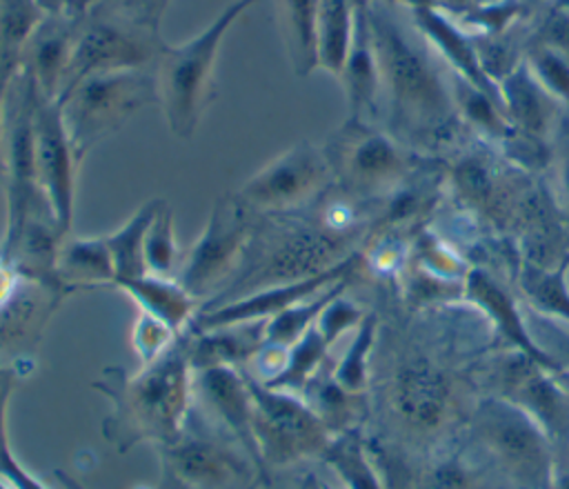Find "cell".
<instances>
[{"label": "cell", "mask_w": 569, "mask_h": 489, "mask_svg": "<svg viewBox=\"0 0 569 489\" xmlns=\"http://www.w3.org/2000/svg\"><path fill=\"white\" fill-rule=\"evenodd\" d=\"M93 389L111 402L102 433L118 451L124 453L142 442L162 447L176 440L193 411V369L184 333L160 358L133 373L124 367H104Z\"/></svg>", "instance_id": "1"}, {"label": "cell", "mask_w": 569, "mask_h": 489, "mask_svg": "<svg viewBox=\"0 0 569 489\" xmlns=\"http://www.w3.org/2000/svg\"><path fill=\"white\" fill-rule=\"evenodd\" d=\"M258 0H233L193 38L162 49L153 64L156 104L169 131L180 140H191L216 98V60L220 44L233 22Z\"/></svg>", "instance_id": "2"}, {"label": "cell", "mask_w": 569, "mask_h": 489, "mask_svg": "<svg viewBox=\"0 0 569 489\" xmlns=\"http://www.w3.org/2000/svg\"><path fill=\"white\" fill-rule=\"evenodd\" d=\"M367 18L380 64L382 91L400 120H413L416 127L436 129L453 111L451 89L445 87L440 71L429 53L416 42L402 24L385 9L367 4Z\"/></svg>", "instance_id": "3"}, {"label": "cell", "mask_w": 569, "mask_h": 489, "mask_svg": "<svg viewBox=\"0 0 569 489\" xmlns=\"http://www.w3.org/2000/svg\"><path fill=\"white\" fill-rule=\"evenodd\" d=\"M149 102H156L153 69L102 71L78 80L58 104L80 162Z\"/></svg>", "instance_id": "4"}, {"label": "cell", "mask_w": 569, "mask_h": 489, "mask_svg": "<svg viewBox=\"0 0 569 489\" xmlns=\"http://www.w3.org/2000/svg\"><path fill=\"white\" fill-rule=\"evenodd\" d=\"M242 371L253 400V438L262 469L320 458L333 433L316 409L302 396L267 387L244 367Z\"/></svg>", "instance_id": "5"}, {"label": "cell", "mask_w": 569, "mask_h": 489, "mask_svg": "<svg viewBox=\"0 0 569 489\" xmlns=\"http://www.w3.org/2000/svg\"><path fill=\"white\" fill-rule=\"evenodd\" d=\"M164 47L167 40L160 36V29L91 4L80 18L60 96H64L78 80L91 73L153 69Z\"/></svg>", "instance_id": "6"}, {"label": "cell", "mask_w": 569, "mask_h": 489, "mask_svg": "<svg viewBox=\"0 0 569 489\" xmlns=\"http://www.w3.org/2000/svg\"><path fill=\"white\" fill-rule=\"evenodd\" d=\"M38 89L27 71L18 69L4 93V131H2V178L7 191V227L0 244L11 242L24 222L49 209L36 176L33 158V109ZM51 211V209H49Z\"/></svg>", "instance_id": "7"}, {"label": "cell", "mask_w": 569, "mask_h": 489, "mask_svg": "<svg viewBox=\"0 0 569 489\" xmlns=\"http://www.w3.org/2000/svg\"><path fill=\"white\" fill-rule=\"evenodd\" d=\"M229 436L198 411L187 420L184 431L158 447L162 471L182 489H247L256 473V462Z\"/></svg>", "instance_id": "8"}, {"label": "cell", "mask_w": 569, "mask_h": 489, "mask_svg": "<svg viewBox=\"0 0 569 489\" xmlns=\"http://www.w3.org/2000/svg\"><path fill=\"white\" fill-rule=\"evenodd\" d=\"M473 429L482 447L522 489H549L556 473L553 449L538 422L507 398L482 400Z\"/></svg>", "instance_id": "9"}, {"label": "cell", "mask_w": 569, "mask_h": 489, "mask_svg": "<svg viewBox=\"0 0 569 489\" xmlns=\"http://www.w3.org/2000/svg\"><path fill=\"white\" fill-rule=\"evenodd\" d=\"M253 236V211L236 196L216 200L209 222L184 251L178 282L198 300L216 293L240 269Z\"/></svg>", "instance_id": "10"}, {"label": "cell", "mask_w": 569, "mask_h": 489, "mask_svg": "<svg viewBox=\"0 0 569 489\" xmlns=\"http://www.w3.org/2000/svg\"><path fill=\"white\" fill-rule=\"evenodd\" d=\"M331 176L353 196H371L393 189L407 173L405 149L371 122L347 120L325 147Z\"/></svg>", "instance_id": "11"}, {"label": "cell", "mask_w": 569, "mask_h": 489, "mask_svg": "<svg viewBox=\"0 0 569 489\" xmlns=\"http://www.w3.org/2000/svg\"><path fill=\"white\" fill-rule=\"evenodd\" d=\"M331 178L325 149L300 140L242 182L236 196L253 213H284L316 198Z\"/></svg>", "instance_id": "12"}, {"label": "cell", "mask_w": 569, "mask_h": 489, "mask_svg": "<svg viewBox=\"0 0 569 489\" xmlns=\"http://www.w3.org/2000/svg\"><path fill=\"white\" fill-rule=\"evenodd\" d=\"M387 405L405 433L425 440L453 420L456 387L440 365L427 358H409L389 378Z\"/></svg>", "instance_id": "13"}, {"label": "cell", "mask_w": 569, "mask_h": 489, "mask_svg": "<svg viewBox=\"0 0 569 489\" xmlns=\"http://www.w3.org/2000/svg\"><path fill=\"white\" fill-rule=\"evenodd\" d=\"M33 158L38 187L58 229L62 236H69L76 207V178L82 162L69 138L58 100L40 93L33 109Z\"/></svg>", "instance_id": "14"}, {"label": "cell", "mask_w": 569, "mask_h": 489, "mask_svg": "<svg viewBox=\"0 0 569 489\" xmlns=\"http://www.w3.org/2000/svg\"><path fill=\"white\" fill-rule=\"evenodd\" d=\"M358 256L351 253L345 260H340L338 265L300 278V280H289V282H278V285H267L260 287L256 291H249L240 298L220 302L216 307H207L202 309L189 329H216V327H227V325H242V322H258V320H269L278 313H282L284 309L325 291L327 287L347 280L349 273L356 267Z\"/></svg>", "instance_id": "15"}, {"label": "cell", "mask_w": 569, "mask_h": 489, "mask_svg": "<svg viewBox=\"0 0 569 489\" xmlns=\"http://www.w3.org/2000/svg\"><path fill=\"white\" fill-rule=\"evenodd\" d=\"M502 398L522 407L545 431L553 458L569 453V393L556 373L518 353L502 367Z\"/></svg>", "instance_id": "16"}, {"label": "cell", "mask_w": 569, "mask_h": 489, "mask_svg": "<svg viewBox=\"0 0 569 489\" xmlns=\"http://www.w3.org/2000/svg\"><path fill=\"white\" fill-rule=\"evenodd\" d=\"M193 402L204 418L236 440L262 469L253 438V400L240 367H211L193 371Z\"/></svg>", "instance_id": "17"}, {"label": "cell", "mask_w": 569, "mask_h": 489, "mask_svg": "<svg viewBox=\"0 0 569 489\" xmlns=\"http://www.w3.org/2000/svg\"><path fill=\"white\" fill-rule=\"evenodd\" d=\"M80 18L82 13H44L22 47L20 69L44 98L58 100L60 96Z\"/></svg>", "instance_id": "18"}, {"label": "cell", "mask_w": 569, "mask_h": 489, "mask_svg": "<svg viewBox=\"0 0 569 489\" xmlns=\"http://www.w3.org/2000/svg\"><path fill=\"white\" fill-rule=\"evenodd\" d=\"M462 293L471 305H476V309L485 313V318L491 322L500 340H505L518 353L527 356L529 360L538 362L540 367L553 373L560 369V365L529 333L513 302V296L487 269H480V267L469 269L462 280Z\"/></svg>", "instance_id": "19"}, {"label": "cell", "mask_w": 569, "mask_h": 489, "mask_svg": "<svg viewBox=\"0 0 569 489\" xmlns=\"http://www.w3.org/2000/svg\"><path fill=\"white\" fill-rule=\"evenodd\" d=\"M411 20H413V27L418 29V33L429 42V47H433L447 60L453 76H458L465 82L473 84L476 89L485 91L487 96H491L502 107L500 89L487 76V71L482 67V60H480V53H478V42H476L473 33L460 29L436 4L413 7L411 9Z\"/></svg>", "instance_id": "20"}, {"label": "cell", "mask_w": 569, "mask_h": 489, "mask_svg": "<svg viewBox=\"0 0 569 489\" xmlns=\"http://www.w3.org/2000/svg\"><path fill=\"white\" fill-rule=\"evenodd\" d=\"M338 80L347 98V109H349L347 120L371 122L378 113L382 80H380V64H378L376 44H373L369 18H367V0L358 2L353 40H351L347 60L338 73Z\"/></svg>", "instance_id": "21"}, {"label": "cell", "mask_w": 569, "mask_h": 489, "mask_svg": "<svg viewBox=\"0 0 569 489\" xmlns=\"http://www.w3.org/2000/svg\"><path fill=\"white\" fill-rule=\"evenodd\" d=\"M267 320L216 329H187L184 345L193 371L211 367H247L264 345Z\"/></svg>", "instance_id": "22"}, {"label": "cell", "mask_w": 569, "mask_h": 489, "mask_svg": "<svg viewBox=\"0 0 569 489\" xmlns=\"http://www.w3.org/2000/svg\"><path fill=\"white\" fill-rule=\"evenodd\" d=\"M111 287L127 293L140 307L142 313L162 320L176 333L189 329L193 318L198 316L200 300L193 298L178 282V278L144 273L129 280H116Z\"/></svg>", "instance_id": "23"}, {"label": "cell", "mask_w": 569, "mask_h": 489, "mask_svg": "<svg viewBox=\"0 0 569 489\" xmlns=\"http://www.w3.org/2000/svg\"><path fill=\"white\" fill-rule=\"evenodd\" d=\"M505 118L511 129L542 138L556 113V100L538 84L527 62H518L498 80Z\"/></svg>", "instance_id": "24"}, {"label": "cell", "mask_w": 569, "mask_h": 489, "mask_svg": "<svg viewBox=\"0 0 569 489\" xmlns=\"http://www.w3.org/2000/svg\"><path fill=\"white\" fill-rule=\"evenodd\" d=\"M113 278V260L104 236L64 238L56 262V280L62 291L111 287Z\"/></svg>", "instance_id": "25"}, {"label": "cell", "mask_w": 569, "mask_h": 489, "mask_svg": "<svg viewBox=\"0 0 569 489\" xmlns=\"http://www.w3.org/2000/svg\"><path fill=\"white\" fill-rule=\"evenodd\" d=\"M280 38L296 76L318 69L316 27L320 0H273Z\"/></svg>", "instance_id": "26"}, {"label": "cell", "mask_w": 569, "mask_h": 489, "mask_svg": "<svg viewBox=\"0 0 569 489\" xmlns=\"http://www.w3.org/2000/svg\"><path fill=\"white\" fill-rule=\"evenodd\" d=\"M360 0H320L316 27L318 69L338 78L356 31Z\"/></svg>", "instance_id": "27"}, {"label": "cell", "mask_w": 569, "mask_h": 489, "mask_svg": "<svg viewBox=\"0 0 569 489\" xmlns=\"http://www.w3.org/2000/svg\"><path fill=\"white\" fill-rule=\"evenodd\" d=\"M345 489H387L358 429L336 433L320 456Z\"/></svg>", "instance_id": "28"}, {"label": "cell", "mask_w": 569, "mask_h": 489, "mask_svg": "<svg viewBox=\"0 0 569 489\" xmlns=\"http://www.w3.org/2000/svg\"><path fill=\"white\" fill-rule=\"evenodd\" d=\"M160 202H162V198L147 200L116 231L104 236L111 260H113V271H116L113 282L138 278V276L147 273V267H144V236H147V229H149Z\"/></svg>", "instance_id": "29"}, {"label": "cell", "mask_w": 569, "mask_h": 489, "mask_svg": "<svg viewBox=\"0 0 569 489\" xmlns=\"http://www.w3.org/2000/svg\"><path fill=\"white\" fill-rule=\"evenodd\" d=\"M329 349H331V345L322 338L318 327L316 325L309 327L293 345L287 347L284 362H282L280 371L264 385L302 396L305 389L309 387V382L318 376L322 362L327 360Z\"/></svg>", "instance_id": "30"}, {"label": "cell", "mask_w": 569, "mask_h": 489, "mask_svg": "<svg viewBox=\"0 0 569 489\" xmlns=\"http://www.w3.org/2000/svg\"><path fill=\"white\" fill-rule=\"evenodd\" d=\"M569 258L556 269H547L533 262H525L518 273V285L529 307L547 318H558L569 322V287L565 271Z\"/></svg>", "instance_id": "31"}, {"label": "cell", "mask_w": 569, "mask_h": 489, "mask_svg": "<svg viewBox=\"0 0 569 489\" xmlns=\"http://www.w3.org/2000/svg\"><path fill=\"white\" fill-rule=\"evenodd\" d=\"M349 280V278H347ZM347 280H340L331 287H327L325 291L284 309L282 313L273 316L267 320V327H264V342L269 345H276V347H289L293 345L309 327L316 325L320 311L336 298L345 291L347 287Z\"/></svg>", "instance_id": "32"}, {"label": "cell", "mask_w": 569, "mask_h": 489, "mask_svg": "<svg viewBox=\"0 0 569 489\" xmlns=\"http://www.w3.org/2000/svg\"><path fill=\"white\" fill-rule=\"evenodd\" d=\"M180 265H182V256L176 240L173 211L169 202L162 200L144 236V267H147V273L178 278Z\"/></svg>", "instance_id": "33"}, {"label": "cell", "mask_w": 569, "mask_h": 489, "mask_svg": "<svg viewBox=\"0 0 569 489\" xmlns=\"http://www.w3.org/2000/svg\"><path fill=\"white\" fill-rule=\"evenodd\" d=\"M376 316L367 313L362 322L353 329V338L347 351L331 371V378L349 393H362L369 385V358L376 342Z\"/></svg>", "instance_id": "34"}, {"label": "cell", "mask_w": 569, "mask_h": 489, "mask_svg": "<svg viewBox=\"0 0 569 489\" xmlns=\"http://www.w3.org/2000/svg\"><path fill=\"white\" fill-rule=\"evenodd\" d=\"M451 98H453V107L460 109L462 118L476 129H480L482 133L493 138H505L511 131L500 102H496L491 96H487L485 91L476 89L473 84L465 82L458 76H453L451 80Z\"/></svg>", "instance_id": "35"}, {"label": "cell", "mask_w": 569, "mask_h": 489, "mask_svg": "<svg viewBox=\"0 0 569 489\" xmlns=\"http://www.w3.org/2000/svg\"><path fill=\"white\" fill-rule=\"evenodd\" d=\"M527 67L538 80V84L556 100L569 104V56L536 44L527 49Z\"/></svg>", "instance_id": "36"}, {"label": "cell", "mask_w": 569, "mask_h": 489, "mask_svg": "<svg viewBox=\"0 0 569 489\" xmlns=\"http://www.w3.org/2000/svg\"><path fill=\"white\" fill-rule=\"evenodd\" d=\"M16 387V376L7 367H0V478L13 489H42V482L33 478L11 453L7 440V405Z\"/></svg>", "instance_id": "37"}, {"label": "cell", "mask_w": 569, "mask_h": 489, "mask_svg": "<svg viewBox=\"0 0 569 489\" xmlns=\"http://www.w3.org/2000/svg\"><path fill=\"white\" fill-rule=\"evenodd\" d=\"M478 473L458 456H449L427 465L409 485V489H473Z\"/></svg>", "instance_id": "38"}, {"label": "cell", "mask_w": 569, "mask_h": 489, "mask_svg": "<svg viewBox=\"0 0 569 489\" xmlns=\"http://www.w3.org/2000/svg\"><path fill=\"white\" fill-rule=\"evenodd\" d=\"M178 336L180 333H176L162 320L140 311V316L131 329V345H133V351L138 353L140 362L149 365L156 358H160L178 340Z\"/></svg>", "instance_id": "39"}, {"label": "cell", "mask_w": 569, "mask_h": 489, "mask_svg": "<svg viewBox=\"0 0 569 489\" xmlns=\"http://www.w3.org/2000/svg\"><path fill=\"white\" fill-rule=\"evenodd\" d=\"M367 313L351 300H347L342 293L336 296L318 316L316 327L322 333V338L333 347V342L347 333L349 329H356Z\"/></svg>", "instance_id": "40"}, {"label": "cell", "mask_w": 569, "mask_h": 489, "mask_svg": "<svg viewBox=\"0 0 569 489\" xmlns=\"http://www.w3.org/2000/svg\"><path fill=\"white\" fill-rule=\"evenodd\" d=\"M533 42L569 56V9L551 4L533 33Z\"/></svg>", "instance_id": "41"}, {"label": "cell", "mask_w": 569, "mask_h": 489, "mask_svg": "<svg viewBox=\"0 0 569 489\" xmlns=\"http://www.w3.org/2000/svg\"><path fill=\"white\" fill-rule=\"evenodd\" d=\"M171 0H96L93 4L122 13L136 22H142L147 27L160 29V20L167 11Z\"/></svg>", "instance_id": "42"}, {"label": "cell", "mask_w": 569, "mask_h": 489, "mask_svg": "<svg viewBox=\"0 0 569 489\" xmlns=\"http://www.w3.org/2000/svg\"><path fill=\"white\" fill-rule=\"evenodd\" d=\"M20 280L22 276L0 258V309H4L13 300Z\"/></svg>", "instance_id": "43"}, {"label": "cell", "mask_w": 569, "mask_h": 489, "mask_svg": "<svg viewBox=\"0 0 569 489\" xmlns=\"http://www.w3.org/2000/svg\"><path fill=\"white\" fill-rule=\"evenodd\" d=\"M44 13H84V0H36Z\"/></svg>", "instance_id": "44"}, {"label": "cell", "mask_w": 569, "mask_h": 489, "mask_svg": "<svg viewBox=\"0 0 569 489\" xmlns=\"http://www.w3.org/2000/svg\"><path fill=\"white\" fill-rule=\"evenodd\" d=\"M298 489H345L342 485H333L331 480H327L325 476H320L318 471H309L305 473V478L300 480Z\"/></svg>", "instance_id": "45"}, {"label": "cell", "mask_w": 569, "mask_h": 489, "mask_svg": "<svg viewBox=\"0 0 569 489\" xmlns=\"http://www.w3.org/2000/svg\"><path fill=\"white\" fill-rule=\"evenodd\" d=\"M436 7L440 9H449V11H467L469 7H473V0H433Z\"/></svg>", "instance_id": "46"}, {"label": "cell", "mask_w": 569, "mask_h": 489, "mask_svg": "<svg viewBox=\"0 0 569 489\" xmlns=\"http://www.w3.org/2000/svg\"><path fill=\"white\" fill-rule=\"evenodd\" d=\"M549 489H569V471H556Z\"/></svg>", "instance_id": "47"}, {"label": "cell", "mask_w": 569, "mask_h": 489, "mask_svg": "<svg viewBox=\"0 0 569 489\" xmlns=\"http://www.w3.org/2000/svg\"><path fill=\"white\" fill-rule=\"evenodd\" d=\"M4 93H7V89H0V178H2V131H4Z\"/></svg>", "instance_id": "48"}, {"label": "cell", "mask_w": 569, "mask_h": 489, "mask_svg": "<svg viewBox=\"0 0 569 489\" xmlns=\"http://www.w3.org/2000/svg\"><path fill=\"white\" fill-rule=\"evenodd\" d=\"M560 178H562V191H565V193H567V198H569V158H567V160H565V164H562Z\"/></svg>", "instance_id": "49"}, {"label": "cell", "mask_w": 569, "mask_h": 489, "mask_svg": "<svg viewBox=\"0 0 569 489\" xmlns=\"http://www.w3.org/2000/svg\"><path fill=\"white\" fill-rule=\"evenodd\" d=\"M56 476H58V480H60V482H62L67 489H82V487H80L76 480H71L67 473H62V471H56Z\"/></svg>", "instance_id": "50"}, {"label": "cell", "mask_w": 569, "mask_h": 489, "mask_svg": "<svg viewBox=\"0 0 569 489\" xmlns=\"http://www.w3.org/2000/svg\"><path fill=\"white\" fill-rule=\"evenodd\" d=\"M556 378H558V382H560V385L567 389V393H569V367H567V369L560 367V369L556 371Z\"/></svg>", "instance_id": "51"}]
</instances>
